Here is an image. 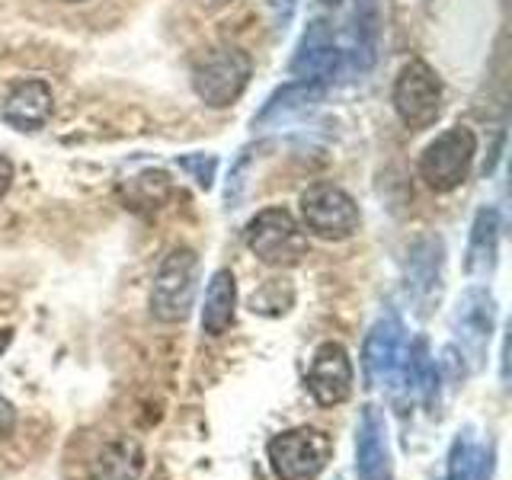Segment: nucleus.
I'll return each instance as SVG.
<instances>
[{
    "mask_svg": "<svg viewBox=\"0 0 512 480\" xmlns=\"http://www.w3.org/2000/svg\"><path fill=\"white\" fill-rule=\"evenodd\" d=\"M436 368H439V378L448 384V388H461V381L468 378V362H464V356L455 349V346H445L442 356L436 359Z\"/></svg>",
    "mask_w": 512,
    "mask_h": 480,
    "instance_id": "nucleus-23",
    "label": "nucleus"
},
{
    "mask_svg": "<svg viewBox=\"0 0 512 480\" xmlns=\"http://www.w3.org/2000/svg\"><path fill=\"white\" fill-rule=\"evenodd\" d=\"M13 429H16V407L0 394V442H7L13 436Z\"/></svg>",
    "mask_w": 512,
    "mask_h": 480,
    "instance_id": "nucleus-26",
    "label": "nucleus"
},
{
    "mask_svg": "<svg viewBox=\"0 0 512 480\" xmlns=\"http://www.w3.org/2000/svg\"><path fill=\"white\" fill-rule=\"evenodd\" d=\"M474 429L464 426L458 436L452 439V448H448V464H445V480H471L474 471Z\"/></svg>",
    "mask_w": 512,
    "mask_h": 480,
    "instance_id": "nucleus-22",
    "label": "nucleus"
},
{
    "mask_svg": "<svg viewBox=\"0 0 512 480\" xmlns=\"http://www.w3.org/2000/svg\"><path fill=\"white\" fill-rule=\"evenodd\" d=\"M295 304V288L288 279H269L253 292L250 298V311L260 317H282L292 311Z\"/></svg>",
    "mask_w": 512,
    "mask_h": 480,
    "instance_id": "nucleus-21",
    "label": "nucleus"
},
{
    "mask_svg": "<svg viewBox=\"0 0 512 480\" xmlns=\"http://www.w3.org/2000/svg\"><path fill=\"white\" fill-rule=\"evenodd\" d=\"M477 157V135L468 125H452L432 138L420 154V180L436 196L455 192L471 176Z\"/></svg>",
    "mask_w": 512,
    "mask_h": 480,
    "instance_id": "nucleus-5",
    "label": "nucleus"
},
{
    "mask_svg": "<svg viewBox=\"0 0 512 480\" xmlns=\"http://www.w3.org/2000/svg\"><path fill=\"white\" fill-rule=\"evenodd\" d=\"M439 272H442V240L423 237L416 240L407 260V295L416 304H429L439 298Z\"/></svg>",
    "mask_w": 512,
    "mask_h": 480,
    "instance_id": "nucleus-16",
    "label": "nucleus"
},
{
    "mask_svg": "<svg viewBox=\"0 0 512 480\" xmlns=\"http://www.w3.org/2000/svg\"><path fill=\"white\" fill-rule=\"evenodd\" d=\"M308 394L317 400L320 407H340L352 397V388H356V368H352V359L343 343L327 340L314 349V359L308 368Z\"/></svg>",
    "mask_w": 512,
    "mask_h": 480,
    "instance_id": "nucleus-10",
    "label": "nucleus"
},
{
    "mask_svg": "<svg viewBox=\"0 0 512 480\" xmlns=\"http://www.w3.org/2000/svg\"><path fill=\"white\" fill-rule=\"evenodd\" d=\"M442 80L429 68L423 58H413L400 68L394 90H391V106L397 119L410 132H426L439 122L442 116Z\"/></svg>",
    "mask_w": 512,
    "mask_h": 480,
    "instance_id": "nucleus-7",
    "label": "nucleus"
},
{
    "mask_svg": "<svg viewBox=\"0 0 512 480\" xmlns=\"http://www.w3.org/2000/svg\"><path fill=\"white\" fill-rule=\"evenodd\" d=\"M381 36V7L378 0H356L352 10V48H356V68L368 71L378 55Z\"/></svg>",
    "mask_w": 512,
    "mask_h": 480,
    "instance_id": "nucleus-19",
    "label": "nucleus"
},
{
    "mask_svg": "<svg viewBox=\"0 0 512 480\" xmlns=\"http://www.w3.org/2000/svg\"><path fill=\"white\" fill-rule=\"evenodd\" d=\"M340 68V48H336L333 32L324 20H314L304 29L301 45L292 58V74L298 80H314V84H324Z\"/></svg>",
    "mask_w": 512,
    "mask_h": 480,
    "instance_id": "nucleus-13",
    "label": "nucleus"
},
{
    "mask_svg": "<svg viewBox=\"0 0 512 480\" xmlns=\"http://www.w3.org/2000/svg\"><path fill=\"white\" fill-rule=\"evenodd\" d=\"M253 61L237 45H215L192 68V90L208 109L234 106L250 87Z\"/></svg>",
    "mask_w": 512,
    "mask_h": 480,
    "instance_id": "nucleus-3",
    "label": "nucleus"
},
{
    "mask_svg": "<svg viewBox=\"0 0 512 480\" xmlns=\"http://www.w3.org/2000/svg\"><path fill=\"white\" fill-rule=\"evenodd\" d=\"M196 292H199V253L192 247H173L154 272L148 311L160 324H183L192 314V308H196Z\"/></svg>",
    "mask_w": 512,
    "mask_h": 480,
    "instance_id": "nucleus-1",
    "label": "nucleus"
},
{
    "mask_svg": "<svg viewBox=\"0 0 512 480\" xmlns=\"http://www.w3.org/2000/svg\"><path fill=\"white\" fill-rule=\"evenodd\" d=\"M180 170H186L202 189H208V186L215 183L218 160L212 154H189V157H180Z\"/></svg>",
    "mask_w": 512,
    "mask_h": 480,
    "instance_id": "nucleus-24",
    "label": "nucleus"
},
{
    "mask_svg": "<svg viewBox=\"0 0 512 480\" xmlns=\"http://www.w3.org/2000/svg\"><path fill=\"white\" fill-rule=\"evenodd\" d=\"M52 112H55V93L39 77L13 84L10 93L4 96V103H0V119L10 128H16V132H39L52 119Z\"/></svg>",
    "mask_w": 512,
    "mask_h": 480,
    "instance_id": "nucleus-12",
    "label": "nucleus"
},
{
    "mask_svg": "<svg viewBox=\"0 0 512 480\" xmlns=\"http://www.w3.org/2000/svg\"><path fill=\"white\" fill-rule=\"evenodd\" d=\"M493 468H496V442H487L484 452L474 458L471 480H493Z\"/></svg>",
    "mask_w": 512,
    "mask_h": 480,
    "instance_id": "nucleus-25",
    "label": "nucleus"
},
{
    "mask_svg": "<svg viewBox=\"0 0 512 480\" xmlns=\"http://www.w3.org/2000/svg\"><path fill=\"white\" fill-rule=\"evenodd\" d=\"M298 212L304 234L327 240V244H340V240L356 237V231L362 228L359 202L343 186L333 183H314L304 189L298 199Z\"/></svg>",
    "mask_w": 512,
    "mask_h": 480,
    "instance_id": "nucleus-4",
    "label": "nucleus"
},
{
    "mask_svg": "<svg viewBox=\"0 0 512 480\" xmlns=\"http://www.w3.org/2000/svg\"><path fill=\"white\" fill-rule=\"evenodd\" d=\"M266 455L279 480H317L333 461V439L317 426H292L269 439Z\"/></svg>",
    "mask_w": 512,
    "mask_h": 480,
    "instance_id": "nucleus-6",
    "label": "nucleus"
},
{
    "mask_svg": "<svg viewBox=\"0 0 512 480\" xmlns=\"http://www.w3.org/2000/svg\"><path fill=\"white\" fill-rule=\"evenodd\" d=\"M397 384H404L407 394L420 397V404L426 407V413L436 416L439 394H442V378H439L436 359H432V352H429V340H426V336H416V340L407 346V352H404V368H400Z\"/></svg>",
    "mask_w": 512,
    "mask_h": 480,
    "instance_id": "nucleus-14",
    "label": "nucleus"
},
{
    "mask_svg": "<svg viewBox=\"0 0 512 480\" xmlns=\"http://www.w3.org/2000/svg\"><path fill=\"white\" fill-rule=\"evenodd\" d=\"M13 186V164H10V157L0 151V199L7 196Z\"/></svg>",
    "mask_w": 512,
    "mask_h": 480,
    "instance_id": "nucleus-27",
    "label": "nucleus"
},
{
    "mask_svg": "<svg viewBox=\"0 0 512 480\" xmlns=\"http://www.w3.org/2000/svg\"><path fill=\"white\" fill-rule=\"evenodd\" d=\"M324 4H327V7H336V4H340V0H324Z\"/></svg>",
    "mask_w": 512,
    "mask_h": 480,
    "instance_id": "nucleus-28",
    "label": "nucleus"
},
{
    "mask_svg": "<svg viewBox=\"0 0 512 480\" xmlns=\"http://www.w3.org/2000/svg\"><path fill=\"white\" fill-rule=\"evenodd\" d=\"M320 93H324V84H314V80H295V84L282 87L272 100L263 106L260 116L253 119V125H269V122H279L285 119L288 112L295 109H308L311 103L320 100Z\"/></svg>",
    "mask_w": 512,
    "mask_h": 480,
    "instance_id": "nucleus-20",
    "label": "nucleus"
},
{
    "mask_svg": "<svg viewBox=\"0 0 512 480\" xmlns=\"http://www.w3.org/2000/svg\"><path fill=\"white\" fill-rule=\"evenodd\" d=\"M247 250L269 269H288L298 266L308 253V234L301 221L282 205H269L256 212L244 228Z\"/></svg>",
    "mask_w": 512,
    "mask_h": 480,
    "instance_id": "nucleus-2",
    "label": "nucleus"
},
{
    "mask_svg": "<svg viewBox=\"0 0 512 480\" xmlns=\"http://www.w3.org/2000/svg\"><path fill=\"white\" fill-rule=\"evenodd\" d=\"M68 4H84V0H68Z\"/></svg>",
    "mask_w": 512,
    "mask_h": 480,
    "instance_id": "nucleus-29",
    "label": "nucleus"
},
{
    "mask_svg": "<svg viewBox=\"0 0 512 480\" xmlns=\"http://www.w3.org/2000/svg\"><path fill=\"white\" fill-rule=\"evenodd\" d=\"M496 256H500V215H496V208L487 205L474 215L464 272L471 279H490L496 269Z\"/></svg>",
    "mask_w": 512,
    "mask_h": 480,
    "instance_id": "nucleus-15",
    "label": "nucleus"
},
{
    "mask_svg": "<svg viewBox=\"0 0 512 480\" xmlns=\"http://www.w3.org/2000/svg\"><path fill=\"white\" fill-rule=\"evenodd\" d=\"M356 474L359 480H394L388 416L375 404H365L356 423Z\"/></svg>",
    "mask_w": 512,
    "mask_h": 480,
    "instance_id": "nucleus-11",
    "label": "nucleus"
},
{
    "mask_svg": "<svg viewBox=\"0 0 512 480\" xmlns=\"http://www.w3.org/2000/svg\"><path fill=\"white\" fill-rule=\"evenodd\" d=\"M237 314V279L231 269H218L205 288L202 304V330L208 336H224Z\"/></svg>",
    "mask_w": 512,
    "mask_h": 480,
    "instance_id": "nucleus-17",
    "label": "nucleus"
},
{
    "mask_svg": "<svg viewBox=\"0 0 512 480\" xmlns=\"http://www.w3.org/2000/svg\"><path fill=\"white\" fill-rule=\"evenodd\" d=\"M141 471H144V452L135 439L109 442L90 461V480H138Z\"/></svg>",
    "mask_w": 512,
    "mask_h": 480,
    "instance_id": "nucleus-18",
    "label": "nucleus"
},
{
    "mask_svg": "<svg viewBox=\"0 0 512 480\" xmlns=\"http://www.w3.org/2000/svg\"><path fill=\"white\" fill-rule=\"evenodd\" d=\"M493 330H496V298L490 295V288L484 285L464 288L452 311V333H455L452 346L468 362V372H480L484 368Z\"/></svg>",
    "mask_w": 512,
    "mask_h": 480,
    "instance_id": "nucleus-8",
    "label": "nucleus"
},
{
    "mask_svg": "<svg viewBox=\"0 0 512 480\" xmlns=\"http://www.w3.org/2000/svg\"><path fill=\"white\" fill-rule=\"evenodd\" d=\"M404 352H407L404 320L397 314L378 317L365 336V346H362V375H365L368 388L372 391L397 388L400 368H404Z\"/></svg>",
    "mask_w": 512,
    "mask_h": 480,
    "instance_id": "nucleus-9",
    "label": "nucleus"
}]
</instances>
